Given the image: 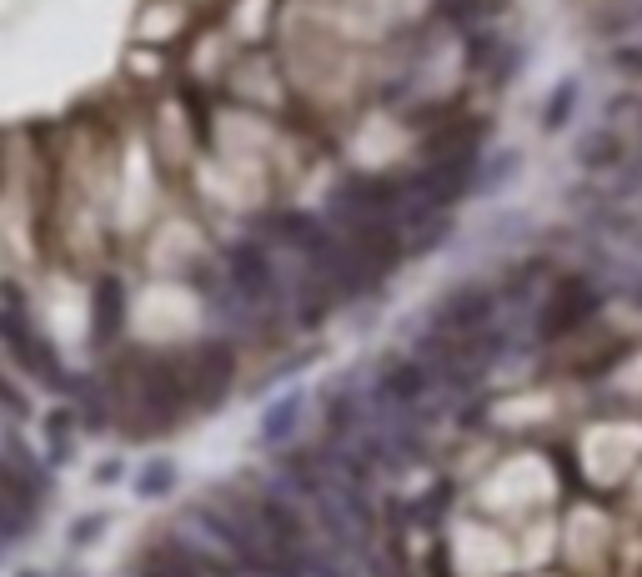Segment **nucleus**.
Returning <instances> with one entry per match:
<instances>
[{
	"label": "nucleus",
	"instance_id": "f257e3e1",
	"mask_svg": "<svg viewBox=\"0 0 642 577\" xmlns=\"http://www.w3.org/2000/svg\"><path fill=\"white\" fill-rule=\"evenodd\" d=\"M602 307H607V286L592 266H572V271H557L547 281L542 302L532 307V337L537 347H567L572 337H582L587 327L602 322Z\"/></svg>",
	"mask_w": 642,
	"mask_h": 577
},
{
	"label": "nucleus",
	"instance_id": "f03ea898",
	"mask_svg": "<svg viewBox=\"0 0 642 577\" xmlns=\"http://www.w3.org/2000/svg\"><path fill=\"white\" fill-rule=\"evenodd\" d=\"M0 342H6V347L16 352V362H21V372H26V377H36L46 392L71 397V382H76V377L61 367L56 347L36 332L31 307H26V292H21L16 281H0Z\"/></svg>",
	"mask_w": 642,
	"mask_h": 577
},
{
	"label": "nucleus",
	"instance_id": "7ed1b4c3",
	"mask_svg": "<svg viewBox=\"0 0 642 577\" xmlns=\"http://www.w3.org/2000/svg\"><path fill=\"white\" fill-rule=\"evenodd\" d=\"M407 176H377V171H352L332 186L327 196V221L337 231L367 226V221H402L407 216Z\"/></svg>",
	"mask_w": 642,
	"mask_h": 577
},
{
	"label": "nucleus",
	"instance_id": "20e7f679",
	"mask_svg": "<svg viewBox=\"0 0 642 577\" xmlns=\"http://www.w3.org/2000/svg\"><path fill=\"white\" fill-rule=\"evenodd\" d=\"M181 367H186V402H191V417L196 412H216L236 382H241V342L211 332L201 342H191L181 352Z\"/></svg>",
	"mask_w": 642,
	"mask_h": 577
},
{
	"label": "nucleus",
	"instance_id": "39448f33",
	"mask_svg": "<svg viewBox=\"0 0 642 577\" xmlns=\"http://www.w3.org/2000/svg\"><path fill=\"white\" fill-rule=\"evenodd\" d=\"M216 261H221L226 281L261 312H276L286 302V276H281V261H276L266 236H236L216 251Z\"/></svg>",
	"mask_w": 642,
	"mask_h": 577
},
{
	"label": "nucleus",
	"instance_id": "423d86ee",
	"mask_svg": "<svg viewBox=\"0 0 642 577\" xmlns=\"http://www.w3.org/2000/svg\"><path fill=\"white\" fill-rule=\"evenodd\" d=\"M502 317V297H497V281H457L437 297V307L427 312L432 327L442 332H457V337H472V332H487L497 327Z\"/></svg>",
	"mask_w": 642,
	"mask_h": 577
},
{
	"label": "nucleus",
	"instance_id": "0eeeda50",
	"mask_svg": "<svg viewBox=\"0 0 642 577\" xmlns=\"http://www.w3.org/2000/svg\"><path fill=\"white\" fill-rule=\"evenodd\" d=\"M131 327V292L121 271H96L91 276V352H111Z\"/></svg>",
	"mask_w": 642,
	"mask_h": 577
},
{
	"label": "nucleus",
	"instance_id": "6e6552de",
	"mask_svg": "<svg viewBox=\"0 0 642 577\" xmlns=\"http://www.w3.org/2000/svg\"><path fill=\"white\" fill-rule=\"evenodd\" d=\"M437 372L422 362V357H392L382 372H377V387H372V402L377 407H397V412H422V402L437 392Z\"/></svg>",
	"mask_w": 642,
	"mask_h": 577
},
{
	"label": "nucleus",
	"instance_id": "1a4fd4ad",
	"mask_svg": "<svg viewBox=\"0 0 642 577\" xmlns=\"http://www.w3.org/2000/svg\"><path fill=\"white\" fill-rule=\"evenodd\" d=\"M131 577H226V572H216V567H211L196 547H186L176 532H156L151 542L136 547Z\"/></svg>",
	"mask_w": 642,
	"mask_h": 577
},
{
	"label": "nucleus",
	"instance_id": "9d476101",
	"mask_svg": "<svg viewBox=\"0 0 642 577\" xmlns=\"http://www.w3.org/2000/svg\"><path fill=\"white\" fill-rule=\"evenodd\" d=\"M301 417H306V387H286L281 397H271L256 417V447L266 452H286L291 437L301 432Z\"/></svg>",
	"mask_w": 642,
	"mask_h": 577
},
{
	"label": "nucleus",
	"instance_id": "9b49d317",
	"mask_svg": "<svg viewBox=\"0 0 642 577\" xmlns=\"http://www.w3.org/2000/svg\"><path fill=\"white\" fill-rule=\"evenodd\" d=\"M632 156V146H627V136L617 131V126H592V131H582L577 136V146H572V161H577V171H587V176H607V171H622V161Z\"/></svg>",
	"mask_w": 642,
	"mask_h": 577
},
{
	"label": "nucleus",
	"instance_id": "f8f14e48",
	"mask_svg": "<svg viewBox=\"0 0 642 577\" xmlns=\"http://www.w3.org/2000/svg\"><path fill=\"white\" fill-rule=\"evenodd\" d=\"M362 427H367V407H362V397L357 392H347V387H332L327 392V407H321V442H352V437H362Z\"/></svg>",
	"mask_w": 642,
	"mask_h": 577
},
{
	"label": "nucleus",
	"instance_id": "ddd939ff",
	"mask_svg": "<svg viewBox=\"0 0 642 577\" xmlns=\"http://www.w3.org/2000/svg\"><path fill=\"white\" fill-rule=\"evenodd\" d=\"M507 11V0H437L432 6V16H437V26H447V31H477V26H487V21H497Z\"/></svg>",
	"mask_w": 642,
	"mask_h": 577
},
{
	"label": "nucleus",
	"instance_id": "4468645a",
	"mask_svg": "<svg viewBox=\"0 0 642 577\" xmlns=\"http://www.w3.org/2000/svg\"><path fill=\"white\" fill-rule=\"evenodd\" d=\"M577 106H582V81H577V76H562V81H557V86L547 91V101H542V116H537V126H542L547 136H557V131H567V126H572Z\"/></svg>",
	"mask_w": 642,
	"mask_h": 577
},
{
	"label": "nucleus",
	"instance_id": "2eb2a0df",
	"mask_svg": "<svg viewBox=\"0 0 642 577\" xmlns=\"http://www.w3.org/2000/svg\"><path fill=\"white\" fill-rule=\"evenodd\" d=\"M131 487H136L141 502H161V497H171V492L181 487V467H176L171 457H146V462L136 467Z\"/></svg>",
	"mask_w": 642,
	"mask_h": 577
},
{
	"label": "nucleus",
	"instance_id": "dca6fc26",
	"mask_svg": "<svg viewBox=\"0 0 642 577\" xmlns=\"http://www.w3.org/2000/svg\"><path fill=\"white\" fill-rule=\"evenodd\" d=\"M452 497H457V482H452V477L432 482L427 497L407 502V527H442V517L452 512Z\"/></svg>",
	"mask_w": 642,
	"mask_h": 577
},
{
	"label": "nucleus",
	"instance_id": "f3484780",
	"mask_svg": "<svg viewBox=\"0 0 642 577\" xmlns=\"http://www.w3.org/2000/svg\"><path fill=\"white\" fill-rule=\"evenodd\" d=\"M26 532H36V502H21L16 492L0 487V552L21 542Z\"/></svg>",
	"mask_w": 642,
	"mask_h": 577
},
{
	"label": "nucleus",
	"instance_id": "a211bd4d",
	"mask_svg": "<svg viewBox=\"0 0 642 577\" xmlns=\"http://www.w3.org/2000/svg\"><path fill=\"white\" fill-rule=\"evenodd\" d=\"M522 171V156L517 151H497V156H482V166H477V186H472V196H497L512 176Z\"/></svg>",
	"mask_w": 642,
	"mask_h": 577
},
{
	"label": "nucleus",
	"instance_id": "6ab92c4d",
	"mask_svg": "<svg viewBox=\"0 0 642 577\" xmlns=\"http://www.w3.org/2000/svg\"><path fill=\"white\" fill-rule=\"evenodd\" d=\"M71 432H76V407L46 412V452H51V467L76 457V437H71Z\"/></svg>",
	"mask_w": 642,
	"mask_h": 577
},
{
	"label": "nucleus",
	"instance_id": "aec40b11",
	"mask_svg": "<svg viewBox=\"0 0 642 577\" xmlns=\"http://www.w3.org/2000/svg\"><path fill=\"white\" fill-rule=\"evenodd\" d=\"M71 547H91V542H101L106 537V512H81L76 522H71Z\"/></svg>",
	"mask_w": 642,
	"mask_h": 577
},
{
	"label": "nucleus",
	"instance_id": "412c9836",
	"mask_svg": "<svg viewBox=\"0 0 642 577\" xmlns=\"http://www.w3.org/2000/svg\"><path fill=\"white\" fill-rule=\"evenodd\" d=\"M612 71L627 76V81H642V41H622L612 51Z\"/></svg>",
	"mask_w": 642,
	"mask_h": 577
},
{
	"label": "nucleus",
	"instance_id": "4be33fe9",
	"mask_svg": "<svg viewBox=\"0 0 642 577\" xmlns=\"http://www.w3.org/2000/svg\"><path fill=\"white\" fill-rule=\"evenodd\" d=\"M422 572H427V577H457V572H452L447 537H432V547H427V557H422Z\"/></svg>",
	"mask_w": 642,
	"mask_h": 577
},
{
	"label": "nucleus",
	"instance_id": "5701e85b",
	"mask_svg": "<svg viewBox=\"0 0 642 577\" xmlns=\"http://www.w3.org/2000/svg\"><path fill=\"white\" fill-rule=\"evenodd\" d=\"M0 407H6V412H16V417H26V412H31V402L16 392V382H11L6 372H0Z\"/></svg>",
	"mask_w": 642,
	"mask_h": 577
},
{
	"label": "nucleus",
	"instance_id": "b1692460",
	"mask_svg": "<svg viewBox=\"0 0 642 577\" xmlns=\"http://www.w3.org/2000/svg\"><path fill=\"white\" fill-rule=\"evenodd\" d=\"M121 472H126V462H121V457H101V462H96V482H101V487L121 482Z\"/></svg>",
	"mask_w": 642,
	"mask_h": 577
},
{
	"label": "nucleus",
	"instance_id": "393cba45",
	"mask_svg": "<svg viewBox=\"0 0 642 577\" xmlns=\"http://www.w3.org/2000/svg\"><path fill=\"white\" fill-rule=\"evenodd\" d=\"M51 577H86L81 567H61V572H51Z\"/></svg>",
	"mask_w": 642,
	"mask_h": 577
},
{
	"label": "nucleus",
	"instance_id": "a878e982",
	"mask_svg": "<svg viewBox=\"0 0 642 577\" xmlns=\"http://www.w3.org/2000/svg\"><path fill=\"white\" fill-rule=\"evenodd\" d=\"M632 21H637V26H642V0H637V11H632Z\"/></svg>",
	"mask_w": 642,
	"mask_h": 577
},
{
	"label": "nucleus",
	"instance_id": "bb28decb",
	"mask_svg": "<svg viewBox=\"0 0 642 577\" xmlns=\"http://www.w3.org/2000/svg\"><path fill=\"white\" fill-rule=\"evenodd\" d=\"M16 577H41V572H16Z\"/></svg>",
	"mask_w": 642,
	"mask_h": 577
}]
</instances>
